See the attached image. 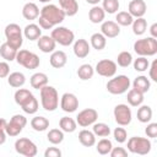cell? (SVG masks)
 <instances>
[{"label":"cell","instance_id":"obj_50","mask_svg":"<svg viewBox=\"0 0 157 157\" xmlns=\"http://www.w3.org/2000/svg\"><path fill=\"white\" fill-rule=\"evenodd\" d=\"M10 74V65L7 61H0V78H6Z\"/></svg>","mask_w":157,"mask_h":157},{"label":"cell","instance_id":"obj_29","mask_svg":"<svg viewBox=\"0 0 157 157\" xmlns=\"http://www.w3.org/2000/svg\"><path fill=\"white\" fill-rule=\"evenodd\" d=\"M144 93L131 88V90H128V94H126V101L129 103V105L131 107H139L144 103Z\"/></svg>","mask_w":157,"mask_h":157},{"label":"cell","instance_id":"obj_28","mask_svg":"<svg viewBox=\"0 0 157 157\" xmlns=\"http://www.w3.org/2000/svg\"><path fill=\"white\" fill-rule=\"evenodd\" d=\"M29 83L32 88L40 90L42 87L48 85V76L44 72H34L29 78Z\"/></svg>","mask_w":157,"mask_h":157},{"label":"cell","instance_id":"obj_25","mask_svg":"<svg viewBox=\"0 0 157 157\" xmlns=\"http://www.w3.org/2000/svg\"><path fill=\"white\" fill-rule=\"evenodd\" d=\"M104 17H105V12L99 5H93L88 11V20L92 23H96V25L102 23L104 21Z\"/></svg>","mask_w":157,"mask_h":157},{"label":"cell","instance_id":"obj_14","mask_svg":"<svg viewBox=\"0 0 157 157\" xmlns=\"http://www.w3.org/2000/svg\"><path fill=\"white\" fill-rule=\"evenodd\" d=\"M60 108L65 113H74L78 108V98L71 92H65L60 98Z\"/></svg>","mask_w":157,"mask_h":157},{"label":"cell","instance_id":"obj_18","mask_svg":"<svg viewBox=\"0 0 157 157\" xmlns=\"http://www.w3.org/2000/svg\"><path fill=\"white\" fill-rule=\"evenodd\" d=\"M37 47L39 48V50L42 53H45V54H49L55 50V47H56V43L55 40L50 37V36H40L38 39H37Z\"/></svg>","mask_w":157,"mask_h":157},{"label":"cell","instance_id":"obj_53","mask_svg":"<svg viewBox=\"0 0 157 157\" xmlns=\"http://www.w3.org/2000/svg\"><path fill=\"white\" fill-rule=\"evenodd\" d=\"M6 136H7L6 131H5L4 129H0V145H4V144H5V141H6Z\"/></svg>","mask_w":157,"mask_h":157},{"label":"cell","instance_id":"obj_16","mask_svg":"<svg viewBox=\"0 0 157 157\" xmlns=\"http://www.w3.org/2000/svg\"><path fill=\"white\" fill-rule=\"evenodd\" d=\"M101 33L105 38H115L120 34V26L115 21H103L101 23Z\"/></svg>","mask_w":157,"mask_h":157},{"label":"cell","instance_id":"obj_17","mask_svg":"<svg viewBox=\"0 0 157 157\" xmlns=\"http://www.w3.org/2000/svg\"><path fill=\"white\" fill-rule=\"evenodd\" d=\"M147 10V5L144 0H131L128 5V12L134 17H144V15L146 13Z\"/></svg>","mask_w":157,"mask_h":157},{"label":"cell","instance_id":"obj_55","mask_svg":"<svg viewBox=\"0 0 157 157\" xmlns=\"http://www.w3.org/2000/svg\"><path fill=\"white\" fill-rule=\"evenodd\" d=\"M52 0H39V2H43V4H48V2H50Z\"/></svg>","mask_w":157,"mask_h":157},{"label":"cell","instance_id":"obj_27","mask_svg":"<svg viewBox=\"0 0 157 157\" xmlns=\"http://www.w3.org/2000/svg\"><path fill=\"white\" fill-rule=\"evenodd\" d=\"M6 78H7V83L13 88H20L26 83V76L23 72H20V71H13L9 74Z\"/></svg>","mask_w":157,"mask_h":157},{"label":"cell","instance_id":"obj_11","mask_svg":"<svg viewBox=\"0 0 157 157\" xmlns=\"http://www.w3.org/2000/svg\"><path fill=\"white\" fill-rule=\"evenodd\" d=\"M113 115H114L115 123L118 125H120V126H128L132 120L131 109H130V107L128 104H124V103L117 104L114 107Z\"/></svg>","mask_w":157,"mask_h":157},{"label":"cell","instance_id":"obj_54","mask_svg":"<svg viewBox=\"0 0 157 157\" xmlns=\"http://www.w3.org/2000/svg\"><path fill=\"white\" fill-rule=\"evenodd\" d=\"M101 1H102V0H86V2L90 4V5H92V6H93V5H98Z\"/></svg>","mask_w":157,"mask_h":157},{"label":"cell","instance_id":"obj_20","mask_svg":"<svg viewBox=\"0 0 157 157\" xmlns=\"http://www.w3.org/2000/svg\"><path fill=\"white\" fill-rule=\"evenodd\" d=\"M39 12H40V10L38 9L37 4L31 2V1L29 2H26L23 5V7H22V16L26 20H28V21L37 20L39 17Z\"/></svg>","mask_w":157,"mask_h":157},{"label":"cell","instance_id":"obj_2","mask_svg":"<svg viewBox=\"0 0 157 157\" xmlns=\"http://www.w3.org/2000/svg\"><path fill=\"white\" fill-rule=\"evenodd\" d=\"M39 16L43 17L44 20H47L53 26L60 25L65 20V17H66V15L64 13V11L59 6H56L54 4H45L40 9Z\"/></svg>","mask_w":157,"mask_h":157},{"label":"cell","instance_id":"obj_31","mask_svg":"<svg viewBox=\"0 0 157 157\" xmlns=\"http://www.w3.org/2000/svg\"><path fill=\"white\" fill-rule=\"evenodd\" d=\"M31 126L34 131H45L49 128V120L45 117L36 115L31 119Z\"/></svg>","mask_w":157,"mask_h":157},{"label":"cell","instance_id":"obj_38","mask_svg":"<svg viewBox=\"0 0 157 157\" xmlns=\"http://www.w3.org/2000/svg\"><path fill=\"white\" fill-rule=\"evenodd\" d=\"M47 139L52 145H59L64 141V131L59 129H50L47 134Z\"/></svg>","mask_w":157,"mask_h":157},{"label":"cell","instance_id":"obj_46","mask_svg":"<svg viewBox=\"0 0 157 157\" xmlns=\"http://www.w3.org/2000/svg\"><path fill=\"white\" fill-rule=\"evenodd\" d=\"M145 134L148 139H155L157 136V123H147Z\"/></svg>","mask_w":157,"mask_h":157},{"label":"cell","instance_id":"obj_24","mask_svg":"<svg viewBox=\"0 0 157 157\" xmlns=\"http://www.w3.org/2000/svg\"><path fill=\"white\" fill-rule=\"evenodd\" d=\"M78 141L85 147H92L96 145V135L91 130L82 129L78 132Z\"/></svg>","mask_w":157,"mask_h":157},{"label":"cell","instance_id":"obj_13","mask_svg":"<svg viewBox=\"0 0 157 157\" xmlns=\"http://www.w3.org/2000/svg\"><path fill=\"white\" fill-rule=\"evenodd\" d=\"M98 119V112L93 108H86L81 112H78L76 117V123L81 128H87L93 125Z\"/></svg>","mask_w":157,"mask_h":157},{"label":"cell","instance_id":"obj_43","mask_svg":"<svg viewBox=\"0 0 157 157\" xmlns=\"http://www.w3.org/2000/svg\"><path fill=\"white\" fill-rule=\"evenodd\" d=\"M132 66H134L135 71L145 72V71H147V69L150 66V61H148L147 56H137L135 60H132Z\"/></svg>","mask_w":157,"mask_h":157},{"label":"cell","instance_id":"obj_7","mask_svg":"<svg viewBox=\"0 0 157 157\" xmlns=\"http://www.w3.org/2000/svg\"><path fill=\"white\" fill-rule=\"evenodd\" d=\"M15 60L17 61L18 65H21V66H23L25 69H28V70H34L40 65L39 56L36 53L29 52L27 49H18Z\"/></svg>","mask_w":157,"mask_h":157},{"label":"cell","instance_id":"obj_1","mask_svg":"<svg viewBox=\"0 0 157 157\" xmlns=\"http://www.w3.org/2000/svg\"><path fill=\"white\" fill-rule=\"evenodd\" d=\"M40 104L45 112H54L59 107V93L53 86H44L39 90Z\"/></svg>","mask_w":157,"mask_h":157},{"label":"cell","instance_id":"obj_4","mask_svg":"<svg viewBox=\"0 0 157 157\" xmlns=\"http://www.w3.org/2000/svg\"><path fill=\"white\" fill-rule=\"evenodd\" d=\"M134 52L139 56H153L157 54V39L152 37L137 39L134 43Z\"/></svg>","mask_w":157,"mask_h":157},{"label":"cell","instance_id":"obj_9","mask_svg":"<svg viewBox=\"0 0 157 157\" xmlns=\"http://www.w3.org/2000/svg\"><path fill=\"white\" fill-rule=\"evenodd\" d=\"M26 125H27V118L22 114H15L7 121L5 131H6L7 136L15 137V136H17L22 132V130Z\"/></svg>","mask_w":157,"mask_h":157},{"label":"cell","instance_id":"obj_52","mask_svg":"<svg viewBox=\"0 0 157 157\" xmlns=\"http://www.w3.org/2000/svg\"><path fill=\"white\" fill-rule=\"evenodd\" d=\"M148 31H150V33H151V37L157 39V23H156V22L151 25V27H150Z\"/></svg>","mask_w":157,"mask_h":157},{"label":"cell","instance_id":"obj_8","mask_svg":"<svg viewBox=\"0 0 157 157\" xmlns=\"http://www.w3.org/2000/svg\"><path fill=\"white\" fill-rule=\"evenodd\" d=\"M50 37L55 40L56 44H60L63 47H69L75 40V33L64 26H58L54 29H52Z\"/></svg>","mask_w":157,"mask_h":157},{"label":"cell","instance_id":"obj_5","mask_svg":"<svg viewBox=\"0 0 157 157\" xmlns=\"http://www.w3.org/2000/svg\"><path fill=\"white\" fill-rule=\"evenodd\" d=\"M130 85L131 81L126 75H118V76L114 75L113 77H110V80H108L105 88L110 94H123L128 92Z\"/></svg>","mask_w":157,"mask_h":157},{"label":"cell","instance_id":"obj_23","mask_svg":"<svg viewBox=\"0 0 157 157\" xmlns=\"http://www.w3.org/2000/svg\"><path fill=\"white\" fill-rule=\"evenodd\" d=\"M131 85H132L134 90H136V91H139V92L145 94L146 92H148V90L151 87V81H150V78H147V76L140 75V76L134 78Z\"/></svg>","mask_w":157,"mask_h":157},{"label":"cell","instance_id":"obj_48","mask_svg":"<svg viewBox=\"0 0 157 157\" xmlns=\"http://www.w3.org/2000/svg\"><path fill=\"white\" fill-rule=\"evenodd\" d=\"M148 77L152 80V81H155V82H157V75H156V71H157V60H153L151 64H150V66H148Z\"/></svg>","mask_w":157,"mask_h":157},{"label":"cell","instance_id":"obj_34","mask_svg":"<svg viewBox=\"0 0 157 157\" xmlns=\"http://www.w3.org/2000/svg\"><path fill=\"white\" fill-rule=\"evenodd\" d=\"M59 128L64 131V132H74L77 129V123L75 119L70 118V117H63L59 120Z\"/></svg>","mask_w":157,"mask_h":157},{"label":"cell","instance_id":"obj_42","mask_svg":"<svg viewBox=\"0 0 157 157\" xmlns=\"http://www.w3.org/2000/svg\"><path fill=\"white\" fill-rule=\"evenodd\" d=\"M32 96V92L29 91V90H27V88H17V91L15 92V94H13V99H15V103L17 104V105H22L27 99H29V97Z\"/></svg>","mask_w":157,"mask_h":157},{"label":"cell","instance_id":"obj_40","mask_svg":"<svg viewBox=\"0 0 157 157\" xmlns=\"http://www.w3.org/2000/svg\"><path fill=\"white\" fill-rule=\"evenodd\" d=\"M132 21H134V17H132L128 11H119V12H117V15H115V22H117L119 26H123V27L131 26Z\"/></svg>","mask_w":157,"mask_h":157},{"label":"cell","instance_id":"obj_30","mask_svg":"<svg viewBox=\"0 0 157 157\" xmlns=\"http://www.w3.org/2000/svg\"><path fill=\"white\" fill-rule=\"evenodd\" d=\"M90 45L96 50H102L107 45V38L101 32L93 33L90 38Z\"/></svg>","mask_w":157,"mask_h":157},{"label":"cell","instance_id":"obj_10","mask_svg":"<svg viewBox=\"0 0 157 157\" xmlns=\"http://www.w3.org/2000/svg\"><path fill=\"white\" fill-rule=\"evenodd\" d=\"M15 151L25 157H34L38 153L37 145L27 137H20L15 141Z\"/></svg>","mask_w":157,"mask_h":157},{"label":"cell","instance_id":"obj_45","mask_svg":"<svg viewBox=\"0 0 157 157\" xmlns=\"http://www.w3.org/2000/svg\"><path fill=\"white\" fill-rule=\"evenodd\" d=\"M113 136H114V140H115L118 144H124V142H126V140H128V131H126L124 128H121V126L119 125L118 128H115V129L113 130Z\"/></svg>","mask_w":157,"mask_h":157},{"label":"cell","instance_id":"obj_51","mask_svg":"<svg viewBox=\"0 0 157 157\" xmlns=\"http://www.w3.org/2000/svg\"><path fill=\"white\" fill-rule=\"evenodd\" d=\"M37 21H38V26H39L42 29H52V28L54 27L53 25H50L47 20H44V18H43V17H40V16L37 18Z\"/></svg>","mask_w":157,"mask_h":157},{"label":"cell","instance_id":"obj_36","mask_svg":"<svg viewBox=\"0 0 157 157\" xmlns=\"http://www.w3.org/2000/svg\"><path fill=\"white\" fill-rule=\"evenodd\" d=\"M131 27H132V33L135 36H142L147 29V21L144 17L134 18Z\"/></svg>","mask_w":157,"mask_h":157},{"label":"cell","instance_id":"obj_3","mask_svg":"<svg viewBox=\"0 0 157 157\" xmlns=\"http://www.w3.org/2000/svg\"><path fill=\"white\" fill-rule=\"evenodd\" d=\"M5 37H6V43L9 45H11L12 48H15L16 50L21 49L22 44H23V32L22 28L20 27V25L17 23H9L5 27Z\"/></svg>","mask_w":157,"mask_h":157},{"label":"cell","instance_id":"obj_22","mask_svg":"<svg viewBox=\"0 0 157 157\" xmlns=\"http://www.w3.org/2000/svg\"><path fill=\"white\" fill-rule=\"evenodd\" d=\"M23 37L28 40H37L42 36V28L37 23H28L23 29Z\"/></svg>","mask_w":157,"mask_h":157},{"label":"cell","instance_id":"obj_33","mask_svg":"<svg viewBox=\"0 0 157 157\" xmlns=\"http://www.w3.org/2000/svg\"><path fill=\"white\" fill-rule=\"evenodd\" d=\"M76 74H77V76H78L80 80L87 81V80H90V78L93 77V75H94V67L91 64H82V65L78 66Z\"/></svg>","mask_w":157,"mask_h":157},{"label":"cell","instance_id":"obj_19","mask_svg":"<svg viewBox=\"0 0 157 157\" xmlns=\"http://www.w3.org/2000/svg\"><path fill=\"white\" fill-rule=\"evenodd\" d=\"M49 63L54 69H61L67 63V55L63 50H54L50 53Z\"/></svg>","mask_w":157,"mask_h":157},{"label":"cell","instance_id":"obj_37","mask_svg":"<svg viewBox=\"0 0 157 157\" xmlns=\"http://www.w3.org/2000/svg\"><path fill=\"white\" fill-rule=\"evenodd\" d=\"M22 110L26 113V114H36L38 108H39V103L37 101V98L32 94L29 97V99H27L22 105H21Z\"/></svg>","mask_w":157,"mask_h":157},{"label":"cell","instance_id":"obj_39","mask_svg":"<svg viewBox=\"0 0 157 157\" xmlns=\"http://www.w3.org/2000/svg\"><path fill=\"white\" fill-rule=\"evenodd\" d=\"M113 148V144L109 139L107 137H102L97 144H96V150L99 155L102 156H105V155H109L110 150Z\"/></svg>","mask_w":157,"mask_h":157},{"label":"cell","instance_id":"obj_21","mask_svg":"<svg viewBox=\"0 0 157 157\" xmlns=\"http://www.w3.org/2000/svg\"><path fill=\"white\" fill-rule=\"evenodd\" d=\"M60 9L69 17L75 16L78 12V2L77 0H58Z\"/></svg>","mask_w":157,"mask_h":157},{"label":"cell","instance_id":"obj_35","mask_svg":"<svg viewBox=\"0 0 157 157\" xmlns=\"http://www.w3.org/2000/svg\"><path fill=\"white\" fill-rule=\"evenodd\" d=\"M92 131L96 135V137H108L110 135V126L105 123H94L92 125Z\"/></svg>","mask_w":157,"mask_h":157},{"label":"cell","instance_id":"obj_41","mask_svg":"<svg viewBox=\"0 0 157 157\" xmlns=\"http://www.w3.org/2000/svg\"><path fill=\"white\" fill-rule=\"evenodd\" d=\"M132 60L134 59L131 53L128 50H123L117 56V65H119L120 67H129L132 64Z\"/></svg>","mask_w":157,"mask_h":157},{"label":"cell","instance_id":"obj_32","mask_svg":"<svg viewBox=\"0 0 157 157\" xmlns=\"http://www.w3.org/2000/svg\"><path fill=\"white\" fill-rule=\"evenodd\" d=\"M16 54H17V50L11 45H9L6 42H4L0 45V56L5 61H13L16 59Z\"/></svg>","mask_w":157,"mask_h":157},{"label":"cell","instance_id":"obj_12","mask_svg":"<svg viewBox=\"0 0 157 157\" xmlns=\"http://www.w3.org/2000/svg\"><path fill=\"white\" fill-rule=\"evenodd\" d=\"M117 69H118V65L115 61L110 59H102L96 64L94 72H97L99 76L110 78L117 74Z\"/></svg>","mask_w":157,"mask_h":157},{"label":"cell","instance_id":"obj_6","mask_svg":"<svg viewBox=\"0 0 157 157\" xmlns=\"http://www.w3.org/2000/svg\"><path fill=\"white\" fill-rule=\"evenodd\" d=\"M128 151L130 153L145 156L150 153L152 142L148 137H141V136H132L128 140Z\"/></svg>","mask_w":157,"mask_h":157},{"label":"cell","instance_id":"obj_26","mask_svg":"<svg viewBox=\"0 0 157 157\" xmlns=\"http://www.w3.org/2000/svg\"><path fill=\"white\" fill-rule=\"evenodd\" d=\"M152 115H153V112H152V108L150 105H146V104L139 105L137 112H136V117H137V120L140 123H142V124L150 123L152 119Z\"/></svg>","mask_w":157,"mask_h":157},{"label":"cell","instance_id":"obj_49","mask_svg":"<svg viewBox=\"0 0 157 157\" xmlns=\"http://www.w3.org/2000/svg\"><path fill=\"white\" fill-rule=\"evenodd\" d=\"M61 151L58 147H48L44 151V157H61Z\"/></svg>","mask_w":157,"mask_h":157},{"label":"cell","instance_id":"obj_47","mask_svg":"<svg viewBox=\"0 0 157 157\" xmlns=\"http://www.w3.org/2000/svg\"><path fill=\"white\" fill-rule=\"evenodd\" d=\"M112 157H126L128 156V150L124 147H113L109 152Z\"/></svg>","mask_w":157,"mask_h":157},{"label":"cell","instance_id":"obj_44","mask_svg":"<svg viewBox=\"0 0 157 157\" xmlns=\"http://www.w3.org/2000/svg\"><path fill=\"white\" fill-rule=\"evenodd\" d=\"M120 7L119 0H102V9L105 13H117Z\"/></svg>","mask_w":157,"mask_h":157},{"label":"cell","instance_id":"obj_15","mask_svg":"<svg viewBox=\"0 0 157 157\" xmlns=\"http://www.w3.org/2000/svg\"><path fill=\"white\" fill-rule=\"evenodd\" d=\"M72 50H74V54H75L76 58L85 59L86 56H88V54L91 52V45H90V43L86 39L80 38V39L74 40V43H72Z\"/></svg>","mask_w":157,"mask_h":157}]
</instances>
